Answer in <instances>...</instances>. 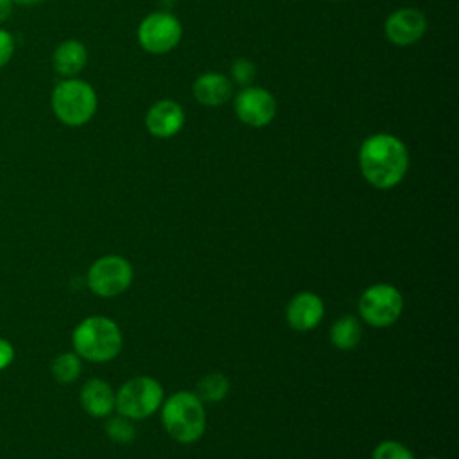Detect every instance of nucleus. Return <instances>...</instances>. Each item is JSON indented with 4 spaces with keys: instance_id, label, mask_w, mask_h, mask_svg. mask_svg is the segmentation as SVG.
<instances>
[{
    "instance_id": "dca6fc26",
    "label": "nucleus",
    "mask_w": 459,
    "mask_h": 459,
    "mask_svg": "<svg viewBox=\"0 0 459 459\" xmlns=\"http://www.w3.org/2000/svg\"><path fill=\"white\" fill-rule=\"evenodd\" d=\"M362 335V328L357 317L342 316L330 328V341L337 350L348 351L353 350Z\"/></svg>"
},
{
    "instance_id": "412c9836",
    "label": "nucleus",
    "mask_w": 459,
    "mask_h": 459,
    "mask_svg": "<svg viewBox=\"0 0 459 459\" xmlns=\"http://www.w3.org/2000/svg\"><path fill=\"white\" fill-rule=\"evenodd\" d=\"M371 459H414V455L400 441L387 439V441H382L380 445H377Z\"/></svg>"
},
{
    "instance_id": "b1692460",
    "label": "nucleus",
    "mask_w": 459,
    "mask_h": 459,
    "mask_svg": "<svg viewBox=\"0 0 459 459\" xmlns=\"http://www.w3.org/2000/svg\"><path fill=\"white\" fill-rule=\"evenodd\" d=\"M13 0H0V23L5 22L13 13Z\"/></svg>"
},
{
    "instance_id": "39448f33",
    "label": "nucleus",
    "mask_w": 459,
    "mask_h": 459,
    "mask_svg": "<svg viewBox=\"0 0 459 459\" xmlns=\"http://www.w3.org/2000/svg\"><path fill=\"white\" fill-rule=\"evenodd\" d=\"M161 384L147 375L129 378L115 394V409L120 416H126L131 421L149 418L161 407Z\"/></svg>"
},
{
    "instance_id": "423d86ee",
    "label": "nucleus",
    "mask_w": 459,
    "mask_h": 459,
    "mask_svg": "<svg viewBox=\"0 0 459 459\" xmlns=\"http://www.w3.org/2000/svg\"><path fill=\"white\" fill-rule=\"evenodd\" d=\"M403 310L400 290L389 283L369 285L359 299V314L364 323L375 328H387L398 321Z\"/></svg>"
},
{
    "instance_id": "7ed1b4c3",
    "label": "nucleus",
    "mask_w": 459,
    "mask_h": 459,
    "mask_svg": "<svg viewBox=\"0 0 459 459\" xmlns=\"http://www.w3.org/2000/svg\"><path fill=\"white\" fill-rule=\"evenodd\" d=\"M72 344L79 357L91 362H108L120 353L122 333L113 319L91 316L75 326Z\"/></svg>"
},
{
    "instance_id": "20e7f679",
    "label": "nucleus",
    "mask_w": 459,
    "mask_h": 459,
    "mask_svg": "<svg viewBox=\"0 0 459 459\" xmlns=\"http://www.w3.org/2000/svg\"><path fill=\"white\" fill-rule=\"evenodd\" d=\"M97 104L99 100L93 86L79 77L59 81L50 95V106L56 118L68 127L88 124L97 111Z\"/></svg>"
},
{
    "instance_id": "f03ea898",
    "label": "nucleus",
    "mask_w": 459,
    "mask_h": 459,
    "mask_svg": "<svg viewBox=\"0 0 459 459\" xmlns=\"http://www.w3.org/2000/svg\"><path fill=\"white\" fill-rule=\"evenodd\" d=\"M161 423L167 434L183 445L195 443L206 429V412L201 398L190 391H178L161 402Z\"/></svg>"
},
{
    "instance_id": "f257e3e1",
    "label": "nucleus",
    "mask_w": 459,
    "mask_h": 459,
    "mask_svg": "<svg viewBox=\"0 0 459 459\" xmlns=\"http://www.w3.org/2000/svg\"><path fill=\"white\" fill-rule=\"evenodd\" d=\"M359 169L371 186L378 190L394 188L407 174L409 151L398 136L375 133L360 143Z\"/></svg>"
},
{
    "instance_id": "4468645a",
    "label": "nucleus",
    "mask_w": 459,
    "mask_h": 459,
    "mask_svg": "<svg viewBox=\"0 0 459 459\" xmlns=\"http://www.w3.org/2000/svg\"><path fill=\"white\" fill-rule=\"evenodd\" d=\"M88 63V50L82 41L79 39H65L61 41L52 54V66L54 70L68 79V77H77L82 68Z\"/></svg>"
},
{
    "instance_id": "0eeeda50",
    "label": "nucleus",
    "mask_w": 459,
    "mask_h": 459,
    "mask_svg": "<svg viewBox=\"0 0 459 459\" xmlns=\"http://www.w3.org/2000/svg\"><path fill=\"white\" fill-rule=\"evenodd\" d=\"M133 281V265L118 255L100 256L91 264L86 274L90 290L100 298H113L129 289Z\"/></svg>"
},
{
    "instance_id": "aec40b11",
    "label": "nucleus",
    "mask_w": 459,
    "mask_h": 459,
    "mask_svg": "<svg viewBox=\"0 0 459 459\" xmlns=\"http://www.w3.org/2000/svg\"><path fill=\"white\" fill-rule=\"evenodd\" d=\"M230 74H231L233 82L246 88V86L253 84V81L256 77V66L247 57H237L230 66Z\"/></svg>"
},
{
    "instance_id": "5701e85b",
    "label": "nucleus",
    "mask_w": 459,
    "mask_h": 459,
    "mask_svg": "<svg viewBox=\"0 0 459 459\" xmlns=\"http://www.w3.org/2000/svg\"><path fill=\"white\" fill-rule=\"evenodd\" d=\"M13 357H14L13 346L5 339H0V369L7 368L13 362Z\"/></svg>"
},
{
    "instance_id": "a878e982",
    "label": "nucleus",
    "mask_w": 459,
    "mask_h": 459,
    "mask_svg": "<svg viewBox=\"0 0 459 459\" xmlns=\"http://www.w3.org/2000/svg\"><path fill=\"white\" fill-rule=\"evenodd\" d=\"M430 459H437V457H430Z\"/></svg>"
},
{
    "instance_id": "6e6552de",
    "label": "nucleus",
    "mask_w": 459,
    "mask_h": 459,
    "mask_svg": "<svg viewBox=\"0 0 459 459\" xmlns=\"http://www.w3.org/2000/svg\"><path fill=\"white\" fill-rule=\"evenodd\" d=\"M183 36V27L181 22L163 11H156L147 14L136 30L138 43L143 50L149 54H167L172 48L178 47Z\"/></svg>"
},
{
    "instance_id": "9d476101",
    "label": "nucleus",
    "mask_w": 459,
    "mask_h": 459,
    "mask_svg": "<svg viewBox=\"0 0 459 459\" xmlns=\"http://www.w3.org/2000/svg\"><path fill=\"white\" fill-rule=\"evenodd\" d=\"M427 32V18L420 9L402 7L393 11L384 22L385 38L396 47H411Z\"/></svg>"
},
{
    "instance_id": "f8f14e48",
    "label": "nucleus",
    "mask_w": 459,
    "mask_h": 459,
    "mask_svg": "<svg viewBox=\"0 0 459 459\" xmlns=\"http://www.w3.org/2000/svg\"><path fill=\"white\" fill-rule=\"evenodd\" d=\"M325 316L323 299L308 290L298 292L285 308L287 325L296 332H308L316 328Z\"/></svg>"
},
{
    "instance_id": "6ab92c4d",
    "label": "nucleus",
    "mask_w": 459,
    "mask_h": 459,
    "mask_svg": "<svg viewBox=\"0 0 459 459\" xmlns=\"http://www.w3.org/2000/svg\"><path fill=\"white\" fill-rule=\"evenodd\" d=\"M106 434L115 443H131L136 437V429L126 416H115L106 423Z\"/></svg>"
},
{
    "instance_id": "f3484780",
    "label": "nucleus",
    "mask_w": 459,
    "mask_h": 459,
    "mask_svg": "<svg viewBox=\"0 0 459 459\" xmlns=\"http://www.w3.org/2000/svg\"><path fill=\"white\" fill-rule=\"evenodd\" d=\"M230 391V380L226 375L219 373V371H213V373H208L204 375L199 384H197V391L195 394L201 398V402H210V403H215V402H221L226 398Z\"/></svg>"
},
{
    "instance_id": "393cba45",
    "label": "nucleus",
    "mask_w": 459,
    "mask_h": 459,
    "mask_svg": "<svg viewBox=\"0 0 459 459\" xmlns=\"http://www.w3.org/2000/svg\"><path fill=\"white\" fill-rule=\"evenodd\" d=\"M43 0H13V4H18V5H36V4H41Z\"/></svg>"
},
{
    "instance_id": "2eb2a0df",
    "label": "nucleus",
    "mask_w": 459,
    "mask_h": 459,
    "mask_svg": "<svg viewBox=\"0 0 459 459\" xmlns=\"http://www.w3.org/2000/svg\"><path fill=\"white\" fill-rule=\"evenodd\" d=\"M81 403L90 416L104 418L115 409V393L108 382L91 378L81 389Z\"/></svg>"
},
{
    "instance_id": "4be33fe9",
    "label": "nucleus",
    "mask_w": 459,
    "mask_h": 459,
    "mask_svg": "<svg viewBox=\"0 0 459 459\" xmlns=\"http://www.w3.org/2000/svg\"><path fill=\"white\" fill-rule=\"evenodd\" d=\"M14 54V36L0 27V68L5 66Z\"/></svg>"
},
{
    "instance_id": "ddd939ff",
    "label": "nucleus",
    "mask_w": 459,
    "mask_h": 459,
    "mask_svg": "<svg viewBox=\"0 0 459 459\" xmlns=\"http://www.w3.org/2000/svg\"><path fill=\"white\" fill-rule=\"evenodd\" d=\"M231 91L233 88H231L230 77L217 72L201 74L192 84V93L195 100L208 108H217L226 104L231 97Z\"/></svg>"
},
{
    "instance_id": "1a4fd4ad",
    "label": "nucleus",
    "mask_w": 459,
    "mask_h": 459,
    "mask_svg": "<svg viewBox=\"0 0 459 459\" xmlns=\"http://www.w3.org/2000/svg\"><path fill=\"white\" fill-rule=\"evenodd\" d=\"M237 118L249 127H265L276 117V99L262 86H246L233 99Z\"/></svg>"
},
{
    "instance_id": "a211bd4d",
    "label": "nucleus",
    "mask_w": 459,
    "mask_h": 459,
    "mask_svg": "<svg viewBox=\"0 0 459 459\" xmlns=\"http://www.w3.org/2000/svg\"><path fill=\"white\" fill-rule=\"evenodd\" d=\"M52 375L61 384H70L81 375V360L77 353H61L52 362Z\"/></svg>"
},
{
    "instance_id": "9b49d317",
    "label": "nucleus",
    "mask_w": 459,
    "mask_h": 459,
    "mask_svg": "<svg viewBox=\"0 0 459 459\" xmlns=\"http://www.w3.org/2000/svg\"><path fill=\"white\" fill-rule=\"evenodd\" d=\"M145 127L156 138H170L185 126V109L172 99L154 102L145 113Z\"/></svg>"
}]
</instances>
